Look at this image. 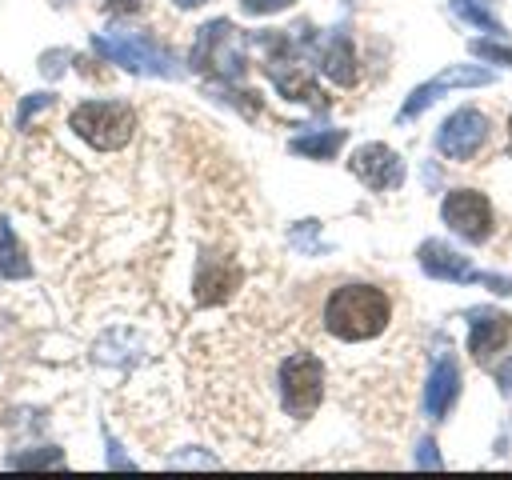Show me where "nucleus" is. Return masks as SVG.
Masks as SVG:
<instances>
[{
	"label": "nucleus",
	"mask_w": 512,
	"mask_h": 480,
	"mask_svg": "<svg viewBox=\"0 0 512 480\" xmlns=\"http://www.w3.org/2000/svg\"><path fill=\"white\" fill-rule=\"evenodd\" d=\"M388 316H392V300L376 284H340L324 300V328L348 344L380 336L388 328Z\"/></svg>",
	"instance_id": "f257e3e1"
},
{
	"label": "nucleus",
	"mask_w": 512,
	"mask_h": 480,
	"mask_svg": "<svg viewBox=\"0 0 512 480\" xmlns=\"http://www.w3.org/2000/svg\"><path fill=\"white\" fill-rule=\"evenodd\" d=\"M68 128L88 140L92 148L100 152H116L132 140V128H136V112L124 104V100H84L72 108L68 116Z\"/></svg>",
	"instance_id": "f03ea898"
},
{
	"label": "nucleus",
	"mask_w": 512,
	"mask_h": 480,
	"mask_svg": "<svg viewBox=\"0 0 512 480\" xmlns=\"http://www.w3.org/2000/svg\"><path fill=\"white\" fill-rule=\"evenodd\" d=\"M92 48L104 60L128 68V72H148V76H176L180 72L176 60H172V52H164L144 32H104V36H92Z\"/></svg>",
	"instance_id": "7ed1b4c3"
},
{
	"label": "nucleus",
	"mask_w": 512,
	"mask_h": 480,
	"mask_svg": "<svg viewBox=\"0 0 512 480\" xmlns=\"http://www.w3.org/2000/svg\"><path fill=\"white\" fill-rule=\"evenodd\" d=\"M324 396V364L312 352H292L280 364V404L292 420H308Z\"/></svg>",
	"instance_id": "20e7f679"
},
{
	"label": "nucleus",
	"mask_w": 512,
	"mask_h": 480,
	"mask_svg": "<svg viewBox=\"0 0 512 480\" xmlns=\"http://www.w3.org/2000/svg\"><path fill=\"white\" fill-rule=\"evenodd\" d=\"M192 68L196 72H216L220 80H240L244 76V44L240 32L228 20H212L196 32L192 44Z\"/></svg>",
	"instance_id": "39448f33"
},
{
	"label": "nucleus",
	"mask_w": 512,
	"mask_h": 480,
	"mask_svg": "<svg viewBox=\"0 0 512 480\" xmlns=\"http://www.w3.org/2000/svg\"><path fill=\"white\" fill-rule=\"evenodd\" d=\"M416 256H420V268H424L428 276H436V280H452V284H488L492 292L512 296V276L480 272V268H472V264H468V256L452 252V248H448V244H440V240H424Z\"/></svg>",
	"instance_id": "423d86ee"
},
{
	"label": "nucleus",
	"mask_w": 512,
	"mask_h": 480,
	"mask_svg": "<svg viewBox=\"0 0 512 480\" xmlns=\"http://www.w3.org/2000/svg\"><path fill=\"white\" fill-rule=\"evenodd\" d=\"M440 216H444V224H448L456 236H464L468 244H484V240L492 236V204H488V196L476 192V188H452V192L444 196V204H440Z\"/></svg>",
	"instance_id": "0eeeda50"
},
{
	"label": "nucleus",
	"mask_w": 512,
	"mask_h": 480,
	"mask_svg": "<svg viewBox=\"0 0 512 480\" xmlns=\"http://www.w3.org/2000/svg\"><path fill=\"white\" fill-rule=\"evenodd\" d=\"M484 140H488V120H484V112H476V108H456V112L440 124V132H436V148H440V156H448V160H468V156H476Z\"/></svg>",
	"instance_id": "6e6552de"
},
{
	"label": "nucleus",
	"mask_w": 512,
	"mask_h": 480,
	"mask_svg": "<svg viewBox=\"0 0 512 480\" xmlns=\"http://www.w3.org/2000/svg\"><path fill=\"white\" fill-rule=\"evenodd\" d=\"M352 176L360 184H368L372 192H388V188H400L404 184V160L388 148V144H360L348 160Z\"/></svg>",
	"instance_id": "1a4fd4ad"
},
{
	"label": "nucleus",
	"mask_w": 512,
	"mask_h": 480,
	"mask_svg": "<svg viewBox=\"0 0 512 480\" xmlns=\"http://www.w3.org/2000/svg\"><path fill=\"white\" fill-rule=\"evenodd\" d=\"M468 84H492V72H488V68H472V64H448L436 80L420 84V88L404 100V108H400L396 120H412V116H420L432 100H440V92H448V88H468Z\"/></svg>",
	"instance_id": "9d476101"
},
{
	"label": "nucleus",
	"mask_w": 512,
	"mask_h": 480,
	"mask_svg": "<svg viewBox=\"0 0 512 480\" xmlns=\"http://www.w3.org/2000/svg\"><path fill=\"white\" fill-rule=\"evenodd\" d=\"M512 340V316L496 308H472L468 312V352L472 360L488 364L504 344Z\"/></svg>",
	"instance_id": "9b49d317"
},
{
	"label": "nucleus",
	"mask_w": 512,
	"mask_h": 480,
	"mask_svg": "<svg viewBox=\"0 0 512 480\" xmlns=\"http://www.w3.org/2000/svg\"><path fill=\"white\" fill-rule=\"evenodd\" d=\"M240 284V264L224 260V256H200L196 264V304H220L232 296V288Z\"/></svg>",
	"instance_id": "f8f14e48"
},
{
	"label": "nucleus",
	"mask_w": 512,
	"mask_h": 480,
	"mask_svg": "<svg viewBox=\"0 0 512 480\" xmlns=\"http://www.w3.org/2000/svg\"><path fill=\"white\" fill-rule=\"evenodd\" d=\"M456 400H460V368H456V356L444 352L432 364V376H428V388H424V412L432 420H444Z\"/></svg>",
	"instance_id": "ddd939ff"
},
{
	"label": "nucleus",
	"mask_w": 512,
	"mask_h": 480,
	"mask_svg": "<svg viewBox=\"0 0 512 480\" xmlns=\"http://www.w3.org/2000/svg\"><path fill=\"white\" fill-rule=\"evenodd\" d=\"M320 68H324V76H332L336 84H356V52H352V40L348 36H332L324 48H320Z\"/></svg>",
	"instance_id": "4468645a"
},
{
	"label": "nucleus",
	"mask_w": 512,
	"mask_h": 480,
	"mask_svg": "<svg viewBox=\"0 0 512 480\" xmlns=\"http://www.w3.org/2000/svg\"><path fill=\"white\" fill-rule=\"evenodd\" d=\"M268 76H272V84H276L288 100H300V104H324V100H320V88L312 84V76L300 72L296 64H288V68L268 64Z\"/></svg>",
	"instance_id": "2eb2a0df"
},
{
	"label": "nucleus",
	"mask_w": 512,
	"mask_h": 480,
	"mask_svg": "<svg viewBox=\"0 0 512 480\" xmlns=\"http://www.w3.org/2000/svg\"><path fill=\"white\" fill-rule=\"evenodd\" d=\"M0 276L4 280L32 276V264H28V256H24V248H20V240H16V232H12L8 220H0Z\"/></svg>",
	"instance_id": "dca6fc26"
},
{
	"label": "nucleus",
	"mask_w": 512,
	"mask_h": 480,
	"mask_svg": "<svg viewBox=\"0 0 512 480\" xmlns=\"http://www.w3.org/2000/svg\"><path fill=\"white\" fill-rule=\"evenodd\" d=\"M344 144V128H324V132H308V136H296L288 148L296 156H308V160H332Z\"/></svg>",
	"instance_id": "f3484780"
},
{
	"label": "nucleus",
	"mask_w": 512,
	"mask_h": 480,
	"mask_svg": "<svg viewBox=\"0 0 512 480\" xmlns=\"http://www.w3.org/2000/svg\"><path fill=\"white\" fill-rule=\"evenodd\" d=\"M492 0H452V12L464 20V24H472V28H484V32H492V36H500L504 28H500V20L492 16V8H488Z\"/></svg>",
	"instance_id": "a211bd4d"
},
{
	"label": "nucleus",
	"mask_w": 512,
	"mask_h": 480,
	"mask_svg": "<svg viewBox=\"0 0 512 480\" xmlns=\"http://www.w3.org/2000/svg\"><path fill=\"white\" fill-rule=\"evenodd\" d=\"M12 468H52V464H64V452L60 448H40V452H12L8 456Z\"/></svg>",
	"instance_id": "6ab92c4d"
},
{
	"label": "nucleus",
	"mask_w": 512,
	"mask_h": 480,
	"mask_svg": "<svg viewBox=\"0 0 512 480\" xmlns=\"http://www.w3.org/2000/svg\"><path fill=\"white\" fill-rule=\"evenodd\" d=\"M468 48H472V56H484V60H496V64H500V60L512 64V44H504L500 36H496V40H472Z\"/></svg>",
	"instance_id": "aec40b11"
},
{
	"label": "nucleus",
	"mask_w": 512,
	"mask_h": 480,
	"mask_svg": "<svg viewBox=\"0 0 512 480\" xmlns=\"http://www.w3.org/2000/svg\"><path fill=\"white\" fill-rule=\"evenodd\" d=\"M296 0H240V8L248 16H268V12H280V8H292Z\"/></svg>",
	"instance_id": "412c9836"
},
{
	"label": "nucleus",
	"mask_w": 512,
	"mask_h": 480,
	"mask_svg": "<svg viewBox=\"0 0 512 480\" xmlns=\"http://www.w3.org/2000/svg\"><path fill=\"white\" fill-rule=\"evenodd\" d=\"M48 104H52V96H48V92H36V96H28V100L20 104V116H16V124L24 128V124H28V116H36V112H40V108H48Z\"/></svg>",
	"instance_id": "4be33fe9"
},
{
	"label": "nucleus",
	"mask_w": 512,
	"mask_h": 480,
	"mask_svg": "<svg viewBox=\"0 0 512 480\" xmlns=\"http://www.w3.org/2000/svg\"><path fill=\"white\" fill-rule=\"evenodd\" d=\"M416 464H420V468H440V452H436L432 436L420 440V448H416Z\"/></svg>",
	"instance_id": "5701e85b"
},
{
	"label": "nucleus",
	"mask_w": 512,
	"mask_h": 480,
	"mask_svg": "<svg viewBox=\"0 0 512 480\" xmlns=\"http://www.w3.org/2000/svg\"><path fill=\"white\" fill-rule=\"evenodd\" d=\"M104 8H108V12H136L140 0H104Z\"/></svg>",
	"instance_id": "b1692460"
},
{
	"label": "nucleus",
	"mask_w": 512,
	"mask_h": 480,
	"mask_svg": "<svg viewBox=\"0 0 512 480\" xmlns=\"http://www.w3.org/2000/svg\"><path fill=\"white\" fill-rule=\"evenodd\" d=\"M496 380L504 384V392L512 396V356H508V364H500V372H496Z\"/></svg>",
	"instance_id": "393cba45"
},
{
	"label": "nucleus",
	"mask_w": 512,
	"mask_h": 480,
	"mask_svg": "<svg viewBox=\"0 0 512 480\" xmlns=\"http://www.w3.org/2000/svg\"><path fill=\"white\" fill-rule=\"evenodd\" d=\"M176 8H200V4H208V0H172Z\"/></svg>",
	"instance_id": "a878e982"
},
{
	"label": "nucleus",
	"mask_w": 512,
	"mask_h": 480,
	"mask_svg": "<svg viewBox=\"0 0 512 480\" xmlns=\"http://www.w3.org/2000/svg\"><path fill=\"white\" fill-rule=\"evenodd\" d=\"M508 132H512V116H508Z\"/></svg>",
	"instance_id": "bb28decb"
}]
</instances>
